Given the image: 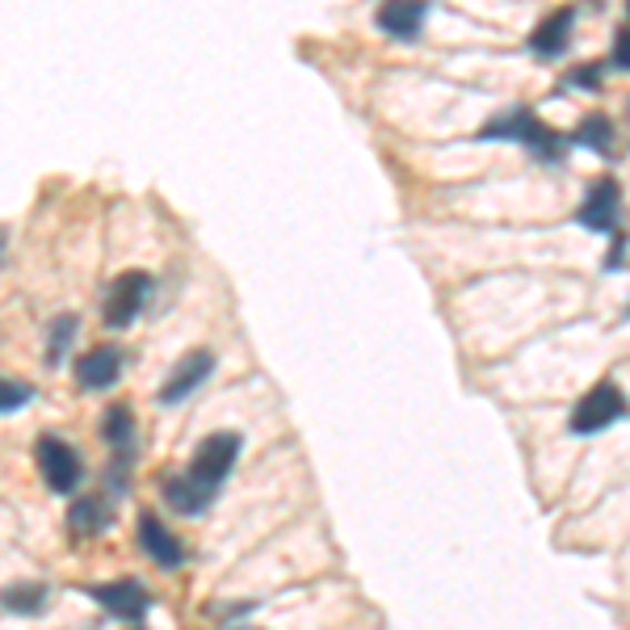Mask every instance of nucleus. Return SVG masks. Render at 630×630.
Returning <instances> with one entry per match:
<instances>
[{"mask_svg":"<svg viewBox=\"0 0 630 630\" xmlns=\"http://www.w3.org/2000/svg\"><path fill=\"white\" fill-rule=\"evenodd\" d=\"M34 459H39L42 483H47L56 497H68V492L80 488L84 462H80V450L72 441H63L59 433H42L39 446H34Z\"/></svg>","mask_w":630,"mask_h":630,"instance_id":"5","label":"nucleus"},{"mask_svg":"<svg viewBox=\"0 0 630 630\" xmlns=\"http://www.w3.org/2000/svg\"><path fill=\"white\" fill-rule=\"evenodd\" d=\"M610 68H622V72H630V26H622V30L613 34V56H610Z\"/></svg>","mask_w":630,"mask_h":630,"instance_id":"21","label":"nucleus"},{"mask_svg":"<svg viewBox=\"0 0 630 630\" xmlns=\"http://www.w3.org/2000/svg\"><path fill=\"white\" fill-rule=\"evenodd\" d=\"M627 417H630L627 391H622L613 379H601V382H592L589 391L580 396V403L572 408L568 433H576V438H592V433H601V429H610V424H618V420H627Z\"/></svg>","mask_w":630,"mask_h":630,"instance_id":"2","label":"nucleus"},{"mask_svg":"<svg viewBox=\"0 0 630 630\" xmlns=\"http://www.w3.org/2000/svg\"><path fill=\"white\" fill-rule=\"evenodd\" d=\"M568 148H589L597 156H613V122L606 114H589L568 134Z\"/></svg>","mask_w":630,"mask_h":630,"instance_id":"16","label":"nucleus"},{"mask_svg":"<svg viewBox=\"0 0 630 630\" xmlns=\"http://www.w3.org/2000/svg\"><path fill=\"white\" fill-rule=\"evenodd\" d=\"M210 370H214V353L210 349H193V353H186L181 362L172 366V374L164 379V387H160V396L156 400L160 403H186L202 387V382L210 379Z\"/></svg>","mask_w":630,"mask_h":630,"instance_id":"8","label":"nucleus"},{"mask_svg":"<svg viewBox=\"0 0 630 630\" xmlns=\"http://www.w3.org/2000/svg\"><path fill=\"white\" fill-rule=\"evenodd\" d=\"M139 547H143V554L152 559L156 568H164V572H177V568L186 563V547H181V538L172 534L169 526H164L152 509H148V513H139Z\"/></svg>","mask_w":630,"mask_h":630,"instance_id":"9","label":"nucleus"},{"mask_svg":"<svg viewBox=\"0 0 630 630\" xmlns=\"http://www.w3.org/2000/svg\"><path fill=\"white\" fill-rule=\"evenodd\" d=\"M101 441L110 446V454H134V417L127 403L106 408V417H101Z\"/></svg>","mask_w":630,"mask_h":630,"instance_id":"13","label":"nucleus"},{"mask_svg":"<svg viewBox=\"0 0 630 630\" xmlns=\"http://www.w3.org/2000/svg\"><path fill=\"white\" fill-rule=\"evenodd\" d=\"M160 497L169 500V509H172V513H181V517H198L210 504V500L202 497V492H198V488H193L186 476H164V479H160Z\"/></svg>","mask_w":630,"mask_h":630,"instance_id":"17","label":"nucleus"},{"mask_svg":"<svg viewBox=\"0 0 630 630\" xmlns=\"http://www.w3.org/2000/svg\"><path fill=\"white\" fill-rule=\"evenodd\" d=\"M89 597H93L101 610L110 613L114 622H127V627H134V622H143L148 618V610H152V597H148V589L139 584V580H114V584H89Z\"/></svg>","mask_w":630,"mask_h":630,"instance_id":"7","label":"nucleus"},{"mask_svg":"<svg viewBox=\"0 0 630 630\" xmlns=\"http://www.w3.org/2000/svg\"><path fill=\"white\" fill-rule=\"evenodd\" d=\"M122 349L118 344H101V349H89L84 358L77 362V382L80 391H106V387H114L118 374H122Z\"/></svg>","mask_w":630,"mask_h":630,"instance_id":"12","label":"nucleus"},{"mask_svg":"<svg viewBox=\"0 0 630 630\" xmlns=\"http://www.w3.org/2000/svg\"><path fill=\"white\" fill-rule=\"evenodd\" d=\"M479 139H483V143H492V139H500V143H521L526 152L547 160V164H559V160L568 156V134L551 131V127H547L534 110H526V106H513V110L492 114L479 127Z\"/></svg>","mask_w":630,"mask_h":630,"instance_id":"1","label":"nucleus"},{"mask_svg":"<svg viewBox=\"0 0 630 630\" xmlns=\"http://www.w3.org/2000/svg\"><path fill=\"white\" fill-rule=\"evenodd\" d=\"M77 328H80L77 316H59L56 324H51V337H47V366H63L68 349L77 341Z\"/></svg>","mask_w":630,"mask_h":630,"instance_id":"18","label":"nucleus"},{"mask_svg":"<svg viewBox=\"0 0 630 630\" xmlns=\"http://www.w3.org/2000/svg\"><path fill=\"white\" fill-rule=\"evenodd\" d=\"M627 320H630V311H627Z\"/></svg>","mask_w":630,"mask_h":630,"instance_id":"24","label":"nucleus"},{"mask_svg":"<svg viewBox=\"0 0 630 630\" xmlns=\"http://www.w3.org/2000/svg\"><path fill=\"white\" fill-rule=\"evenodd\" d=\"M26 403H34V387L21 379H4L0 374V417H9V412H18Z\"/></svg>","mask_w":630,"mask_h":630,"instance_id":"19","label":"nucleus"},{"mask_svg":"<svg viewBox=\"0 0 630 630\" xmlns=\"http://www.w3.org/2000/svg\"><path fill=\"white\" fill-rule=\"evenodd\" d=\"M572 30H576V9L563 4L554 9L547 21H538V30L530 34V56L534 59H559L568 47H572Z\"/></svg>","mask_w":630,"mask_h":630,"instance_id":"11","label":"nucleus"},{"mask_svg":"<svg viewBox=\"0 0 630 630\" xmlns=\"http://www.w3.org/2000/svg\"><path fill=\"white\" fill-rule=\"evenodd\" d=\"M576 219H580V228L601 231V236H618V228H622V190H618V181L613 177L592 181L580 210H576Z\"/></svg>","mask_w":630,"mask_h":630,"instance_id":"6","label":"nucleus"},{"mask_svg":"<svg viewBox=\"0 0 630 630\" xmlns=\"http://www.w3.org/2000/svg\"><path fill=\"white\" fill-rule=\"evenodd\" d=\"M424 18H429V0H382L379 13H374L382 34H387V39H400V42L420 39Z\"/></svg>","mask_w":630,"mask_h":630,"instance_id":"10","label":"nucleus"},{"mask_svg":"<svg viewBox=\"0 0 630 630\" xmlns=\"http://www.w3.org/2000/svg\"><path fill=\"white\" fill-rule=\"evenodd\" d=\"M627 9H630V4H627Z\"/></svg>","mask_w":630,"mask_h":630,"instance_id":"25","label":"nucleus"},{"mask_svg":"<svg viewBox=\"0 0 630 630\" xmlns=\"http://www.w3.org/2000/svg\"><path fill=\"white\" fill-rule=\"evenodd\" d=\"M152 299V273H143V269H127V273H118L110 290H106V299H101V320L106 328H131L139 316H143V307Z\"/></svg>","mask_w":630,"mask_h":630,"instance_id":"4","label":"nucleus"},{"mask_svg":"<svg viewBox=\"0 0 630 630\" xmlns=\"http://www.w3.org/2000/svg\"><path fill=\"white\" fill-rule=\"evenodd\" d=\"M68 526H72V534L80 538H93L101 530H110V504L101 497H80L72 509H68Z\"/></svg>","mask_w":630,"mask_h":630,"instance_id":"14","label":"nucleus"},{"mask_svg":"<svg viewBox=\"0 0 630 630\" xmlns=\"http://www.w3.org/2000/svg\"><path fill=\"white\" fill-rule=\"evenodd\" d=\"M622 266H627V236L618 231V236H613V252L606 257V269H622Z\"/></svg>","mask_w":630,"mask_h":630,"instance_id":"22","label":"nucleus"},{"mask_svg":"<svg viewBox=\"0 0 630 630\" xmlns=\"http://www.w3.org/2000/svg\"><path fill=\"white\" fill-rule=\"evenodd\" d=\"M601 77H606V63L592 59V63L572 68V72L563 77V84H568V89H584V93H601Z\"/></svg>","mask_w":630,"mask_h":630,"instance_id":"20","label":"nucleus"},{"mask_svg":"<svg viewBox=\"0 0 630 630\" xmlns=\"http://www.w3.org/2000/svg\"><path fill=\"white\" fill-rule=\"evenodd\" d=\"M42 606H47V584H39V580H18L0 592V610L18 613V618H34Z\"/></svg>","mask_w":630,"mask_h":630,"instance_id":"15","label":"nucleus"},{"mask_svg":"<svg viewBox=\"0 0 630 630\" xmlns=\"http://www.w3.org/2000/svg\"><path fill=\"white\" fill-rule=\"evenodd\" d=\"M240 630H244V627H240Z\"/></svg>","mask_w":630,"mask_h":630,"instance_id":"26","label":"nucleus"},{"mask_svg":"<svg viewBox=\"0 0 630 630\" xmlns=\"http://www.w3.org/2000/svg\"><path fill=\"white\" fill-rule=\"evenodd\" d=\"M4 244H9V231L0 228V261H4Z\"/></svg>","mask_w":630,"mask_h":630,"instance_id":"23","label":"nucleus"},{"mask_svg":"<svg viewBox=\"0 0 630 630\" xmlns=\"http://www.w3.org/2000/svg\"><path fill=\"white\" fill-rule=\"evenodd\" d=\"M240 433H210L202 446H198V454L190 459V467H186V479H190L193 488L202 492L207 500H214V492L228 483L231 467H236V459H240Z\"/></svg>","mask_w":630,"mask_h":630,"instance_id":"3","label":"nucleus"}]
</instances>
